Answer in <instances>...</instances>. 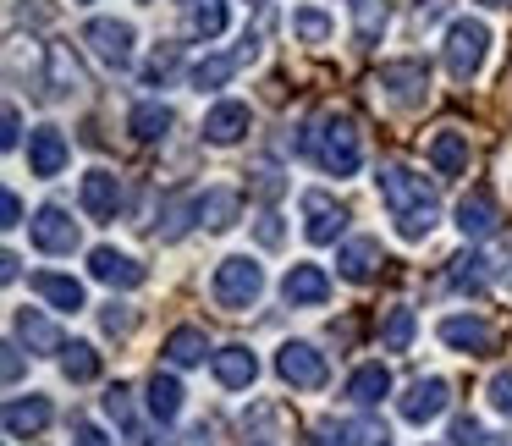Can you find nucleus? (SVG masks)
I'll return each instance as SVG.
<instances>
[{"mask_svg":"<svg viewBox=\"0 0 512 446\" xmlns=\"http://www.w3.org/2000/svg\"><path fill=\"white\" fill-rule=\"evenodd\" d=\"M452 446H490L485 424H479V419H468V413H463V419L452 424Z\"/></svg>","mask_w":512,"mask_h":446,"instance_id":"obj_42","label":"nucleus"},{"mask_svg":"<svg viewBox=\"0 0 512 446\" xmlns=\"http://www.w3.org/2000/svg\"><path fill=\"white\" fill-rule=\"evenodd\" d=\"M0 127H6V133H0V144H6V149H17V144H23V111H17V105H6Z\"/></svg>","mask_w":512,"mask_h":446,"instance_id":"obj_43","label":"nucleus"},{"mask_svg":"<svg viewBox=\"0 0 512 446\" xmlns=\"http://www.w3.org/2000/svg\"><path fill=\"white\" fill-rule=\"evenodd\" d=\"M177 72V45L155 50V56L144 61V89H166V78Z\"/></svg>","mask_w":512,"mask_h":446,"instance_id":"obj_39","label":"nucleus"},{"mask_svg":"<svg viewBox=\"0 0 512 446\" xmlns=\"http://www.w3.org/2000/svg\"><path fill=\"white\" fill-rule=\"evenodd\" d=\"M298 149L325 171V177H353V171L364 166V144H358V127L347 111H325L320 122H314V133L298 138Z\"/></svg>","mask_w":512,"mask_h":446,"instance_id":"obj_2","label":"nucleus"},{"mask_svg":"<svg viewBox=\"0 0 512 446\" xmlns=\"http://www.w3.org/2000/svg\"><path fill=\"white\" fill-rule=\"evenodd\" d=\"M386 391H391V369L380 364V358L375 364H358L353 375H347V402H358V408H375Z\"/></svg>","mask_w":512,"mask_h":446,"instance_id":"obj_25","label":"nucleus"},{"mask_svg":"<svg viewBox=\"0 0 512 446\" xmlns=\"http://www.w3.org/2000/svg\"><path fill=\"white\" fill-rule=\"evenodd\" d=\"M457 232L463 237H490L496 232V199H490L485 188L463 193V204H457Z\"/></svg>","mask_w":512,"mask_h":446,"instance_id":"obj_23","label":"nucleus"},{"mask_svg":"<svg viewBox=\"0 0 512 446\" xmlns=\"http://www.w3.org/2000/svg\"><path fill=\"white\" fill-rule=\"evenodd\" d=\"M83 89V67L72 45H45V100H67Z\"/></svg>","mask_w":512,"mask_h":446,"instance_id":"obj_17","label":"nucleus"},{"mask_svg":"<svg viewBox=\"0 0 512 446\" xmlns=\"http://www.w3.org/2000/svg\"><path fill=\"white\" fill-rule=\"evenodd\" d=\"M127 397H133L127 386H111V391H105V413H111V419L127 430V446H149L144 430H138V419H133V402H127Z\"/></svg>","mask_w":512,"mask_h":446,"instance_id":"obj_37","label":"nucleus"},{"mask_svg":"<svg viewBox=\"0 0 512 446\" xmlns=\"http://www.w3.org/2000/svg\"><path fill=\"white\" fill-rule=\"evenodd\" d=\"M28 287L39 292V298L50 303V309H67V314H78L83 309V281H72V276H56V270H39Z\"/></svg>","mask_w":512,"mask_h":446,"instance_id":"obj_26","label":"nucleus"},{"mask_svg":"<svg viewBox=\"0 0 512 446\" xmlns=\"http://www.w3.org/2000/svg\"><path fill=\"white\" fill-rule=\"evenodd\" d=\"M83 6H89V0H83Z\"/></svg>","mask_w":512,"mask_h":446,"instance_id":"obj_56","label":"nucleus"},{"mask_svg":"<svg viewBox=\"0 0 512 446\" xmlns=\"http://www.w3.org/2000/svg\"><path fill=\"white\" fill-rule=\"evenodd\" d=\"M28 237H34L39 254H78V221H72V210H61V204H39L34 221H28Z\"/></svg>","mask_w":512,"mask_h":446,"instance_id":"obj_8","label":"nucleus"},{"mask_svg":"<svg viewBox=\"0 0 512 446\" xmlns=\"http://www.w3.org/2000/svg\"><path fill=\"white\" fill-rule=\"evenodd\" d=\"M12 325H17V342H23L28 353H61V347H67V342H61V331L39 309H17Z\"/></svg>","mask_w":512,"mask_h":446,"instance_id":"obj_24","label":"nucleus"},{"mask_svg":"<svg viewBox=\"0 0 512 446\" xmlns=\"http://www.w3.org/2000/svg\"><path fill=\"white\" fill-rule=\"evenodd\" d=\"M413 331H419V320H413V309H386V325H380V347L386 353H408L413 347Z\"/></svg>","mask_w":512,"mask_h":446,"instance_id":"obj_36","label":"nucleus"},{"mask_svg":"<svg viewBox=\"0 0 512 446\" xmlns=\"http://www.w3.org/2000/svg\"><path fill=\"white\" fill-rule=\"evenodd\" d=\"M72 446H111V435L100 424H72Z\"/></svg>","mask_w":512,"mask_h":446,"instance_id":"obj_45","label":"nucleus"},{"mask_svg":"<svg viewBox=\"0 0 512 446\" xmlns=\"http://www.w3.org/2000/svg\"><path fill=\"white\" fill-rule=\"evenodd\" d=\"M496 276H501V281H507V287H512V243L501 248V265H496Z\"/></svg>","mask_w":512,"mask_h":446,"instance_id":"obj_50","label":"nucleus"},{"mask_svg":"<svg viewBox=\"0 0 512 446\" xmlns=\"http://www.w3.org/2000/svg\"><path fill=\"white\" fill-rule=\"evenodd\" d=\"M380 446H391V441H380Z\"/></svg>","mask_w":512,"mask_h":446,"instance_id":"obj_55","label":"nucleus"},{"mask_svg":"<svg viewBox=\"0 0 512 446\" xmlns=\"http://www.w3.org/2000/svg\"><path fill=\"white\" fill-rule=\"evenodd\" d=\"M380 89L397 111H419L430 100V61L424 56H402V61H386L380 67Z\"/></svg>","mask_w":512,"mask_h":446,"instance_id":"obj_5","label":"nucleus"},{"mask_svg":"<svg viewBox=\"0 0 512 446\" xmlns=\"http://www.w3.org/2000/svg\"><path fill=\"white\" fill-rule=\"evenodd\" d=\"M50 424V397H12L6 402V435L12 441H28Z\"/></svg>","mask_w":512,"mask_h":446,"instance_id":"obj_21","label":"nucleus"},{"mask_svg":"<svg viewBox=\"0 0 512 446\" xmlns=\"http://www.w3.org/2000/svg\"><path fill=\"white\" fill-rule=\"evenodd\" d=\"M248 127H254V116H248L243 100H221V105H210V111H204V138H210L215 149L237 144Z\"/></svg>","mask_w":512,"mask_h":446,"instance_id":"obj_18","label":"nucleus"},{"mask_svg":"<svg viewBox=\"0 0 512 446\" xmlns=\"http://www.w3.org/2000/svg\"><path fill=\"white\" fill-rule=\"evenodd\" d=\"M67 160H72V144H67V133L61 127H34L28 133V171L34 177H61L67 171Z\"/></svg>","mask_w":512,"mask_h":446,"instance_id":"obj_13","label":"nucleus"},{"mask_svg":"<svg viewBox=\"0 0 512 446\" xmlns=\"http://www.w3.org/2000/svg\"><path fill=\"white\" fill-rule=\"evenodd\" d=\"M171 105H160V100H144V105H133V116H127V127H133V138L138 144H160V138L171 133Z\"/></svg>","mask_w":512,"mask_h":446,"instance_id":"obj_27","label":"nucleus"},{"mask_svg":"<svg viewBox=\"0 0 512 446\" xmlns=\"http://www.w3.org/2000/svg\"><path fill=\"white\" fill-rule=\"evenodd\" d=\"M248 446H270V441H248Z\"/></svg>","mask_w":512,"mask_h":446,"instance_id":"obj_52","label":"nucleus"},{"mask_svg":"<svg viewBox=\"0 0 512 446\" xmlns=\"http://www.w3.org/2000/svg\"><path fill=\"white\" fill-rule=\"evenodd\" d=\"M237 210H243V199H237L232 188L199 193V226H210V232H226V226L237 221Z\"/></svg>","mask_w":512,"mask_h":446,"instance_id":"obj_31","label":"nucleus"},{"mask_svg":"<svg viewBox=\"0 0 512 446\" xmlns=\"http://www.w3.org/2000/svg\"><path fill=\"white\" fill-rule=\"evenodd\" d=\"M0 226H23V199L12 188L0 193Z\"/></svg>","mask_w":512,"mask_h":446,"instance_id":"obj_46","label":"nucleus"},{"mask_svg":"<svg viewBox=\"0 0 512 446\" xmlns=\"http://www.w3.org/2000/svg\"><path fill=\"white\" fill-rule=\"evenodd\" d=\"M276 375L298 391H320L325 380H331V364H325V353L314 342H287L276 353Z\"/></svg>","mask_w":512,"mask_h":446,"instance_id":"obj_7","label":"nucleus"},{"mask_svg":"<svg viewBox=\"0 0 512 446\" xmlns=\"http://www.w3.org/2000/svg\"><path fill=\"white\" fill-rule=\"evenodd\" d=\"M303 446H347V435H342V424H320V430H309Z\"/></svg>","mask_w":512,"mask_h":446,"instance_id":"obj_47","label":"nucleus"},{"mask_svg":"<svg viewBox=\"0 0 512 446\" xmlns=\"http://www.w3.org/2000/svg\"><path fill=\"white\" fill-rule=\"evenodd\" d=\"M490 446H512V441H490Z\"/></svg>","mask_w":512,"mask_h":446,"instance_id":"obj_53","label":"nucleus"},{"mask_svg":"<svg viewBox=\"0 0 512 446\" xmlns=\"http://www.w3.org/2000/svg\"><path fill=\"white\" fill-rule=\"evenodd\" d=\"M446 287H452V292H468V298H479V292L490 287V259H479V254L452 259V270H446Z\"/></svg>","mask_w":512,"mask_h":446,"instance_id":"obj_33","label":"nucleus"},{"mask_svg":"<svg viewBox=\"0 0 512 446\" xmlns=\"http://www.w3.org/2000/svg\"><path fill=\"white\" fill-rule=\"evenodd\" d=\"M446 402H452V386H446L441 375H419V380H413V386L397 397V413H402L408 424H430V419H441V413H446Z\"/></svg>","mask_w":512,"mask_h":446,"instance_id":"obj_9","label":"nucleus"},{"mask_svg":"<svg viewBox=\"0 0 512 446\" xmlns=\"http://www.w3.org/2000/svg\"><path fill=\"white\" fill-rule=\"evenodd\" d=\"M215 380H221L226 391H248L259 380V358L248 353V347H221V353H215Z\"/></svg>","mask_w":512,"mask_h":446,"instance_id":"obj_22","label":"nucleus"},{"mask_svg":"<svg viewBox=\"0 0 512 446\" xmlns=\"http://www.w3.org/2000/svg\"><path fill=\"white\" fill-rule=\"evenodd\" d=\"M83 45H89L111 72L133 67V23H116V17H89V23H83Z\"/></svg>","mask_w":512,"mask_h":446,"instance_id":"obj_6","label":"nucleus"},{"mask_svg":"<svg viewBox=\"0 0 512 446\" xmlns=\"http://www.w3.org/2000/svg\"><path fill=\"white\" fill-rule=\"evenodd\" d=\"M254 56H259V45H254V39H243L232 56H204V61H193V67H188V83H193L199 94H204V89H226V83H232Z\"/></svg>","mask_w":512,"mask_h":446,"instance_id":"obj_12","label":"nucleus"},{"mask_svg":"<svg viewBox=\"0 0 512 446\" xmlns=\"http://www.w3.org/2000/svg\"><path fill=\"white\" fill-rule=\"evenodd\" d=\"M254 6H265V0H254Z\"/></svg>","mask_w":512,"mask_h":446,"instance_id":"obj_54","label":"nucleus"},{"mask_svg":"<svg viewBox=\"0 0 512 446\" xmlns=\"http://www.w3.org/2000/svg\"><path fill=\"white\" fill-rule=\"evenodd\" d=\"M61 375H67L72 386L100 380V353H94V342H67L61 347Z\"/></svg>","mask_w":512,"mask_h":446,"instance_id":"obj_35","label":"nucleus"},{"mask_svg":"<svg viewBox=\"0 0 512 446\" xmlns=\"http://www.w3.org/2000/svg\"><path fill=\"white\" fill-rule=\"evenodd\" d=\"M468 133H457V127H446V133L430 138V166L435 177H468Z\"/></svg>","mask_w":512,"mask_h":446,"instance_id":"obj_20","label":"nucleus"},{"mask_svg":"<svg viewBox=\"0 0 512 446\" xmlns=\"http://www.w3.org/2000/svg\"><path fill=\"white\" fill-rule=\"evenodd\" d=\"M83 210H89V221H116V210H122V177L94 166L83 177Z\"/></svg>","mask_w":512,"mask_h":446,"instance_id":"obj_15","label":"nucleus"},{"mask_svg":"<svg viewBox=\"0 0 512 446\" xmlns=\"http://www.w3.org/2000/svg\"><path fill=\"white\" fill-rule=\"evenodd\" d=\"M281 237H287L281 215H276V210H270V215H259V243H265V248H281Z\"/></svg>","mask_w":512,"mask_h":446,"instance_id":"obj_44","label":"nucleus"},{"mask_svg":"<svg viewBox=\"0 0 512 446\" xmlns=\"http://www.w3.org/2000/svg\"><path fill=\"white\" fill-rule=\"evenodd\" d=\"M485 56H490V28L479 23V17H457V23L446 28V72H452L457 83H468V78H479Z\"/></svg>","mask_w":512,"mask_h":446,"instance_id":"obj_4","label":"nucleus"},{"mask_svg":"<svg viewBox=\"0 0 512 446\" xmlns=\"http://www.w3.org/2000/svg\"><path fill=\"white\" fill-rule=\"evenodd\" d=\"M485 397H490V408H496V413H507V419H512V369H501V375H490Z\"/></svg>","mask_w":512,"mask_h":446,"instance_id":"obj_41","label":"nucleus"},{"mask_svg":"<svg viewBox=\"0 0 512 446\" xmlns=\"http://www.w3.org/2000/svg\"><path fill=\"white\" fill-rule=\"evenodd\" d=\"M259 292H265V270H259V259L248 254H232L215 265V281H210V298L221 303L226 314H243L259 303Z\"/></svg>","mask_w":512,"mask_h":446,"instance_id":"obj_3","label":"nucleus"},{"mask_svg":"<svg viewBox=\"0 0 512 446\" xmlns=\"http://www.w3.org/2000/svg\"><path fill=\"white\" fill-rule=\"evenodd\" d=\"M204 353H210V336H204L199 325H177V331L166 336V364H177V369L204 364Z\"/></svg>","mask_w":512,"mask_h":446,"instance_id":"obj_28","label":"nucleus"},{"mask_svg":"<svg viewBox=\"0 0 512 446\" xmlns=\"http://www.w3.org/2000/svg\"><path fill=\"white\" fill-rule=\"evenodd\" d=\"M100 325H105V336H133V331H138V314L127 309V303H105V309H100Z\"/></svg>","mask_w":512,"mask_h":446,"instance_id":"obj_40","label":"nucleus"},{"mask_svg":"<svg viewBox=\"0 0 512 446\" xmlns=\"http://www.w3.org/2000/svg\"><path fill=\"white\" fill-rule=\"evenodd\" d=\"M435 331H441V342L452 347V353H468V358H485L490 347H496V331H490V320H479V314H446Z\"/></svg>","mask_w":512,"mask_h":446,"instance_id":"obj_11","label":"nucleus"},{"mask_svg":"<svg viewBox=\"0 0 512 446\" xmlns=\"http://www.w3.org/2000/svg\"><path fill=\"white\" fill-rule=\"evenodd\" d=\"M375 182H380V199H386L391 221H397V237L402 243H424V237L435 232V221H441V199H435V188L413 166H397V160L380 166Z\"/></svg>","mask_w":512,"mask_h":446,"instance_id":"obj_1","label":"nucleus"},{"mask_svg":"<svg viewBox=\"0 0 512 446\" xmlns=\"http://www.w3.org/2000/svg\"><path fill=\"white\" fill-rule=\"evenodd\" d=\"M226 23H232L226 0H193V6H188V34L204 39V45H210V39H221Z\"/></svg>","mask_w":512,"mask_h":446,"instance_id":"obj_30","label":"nucleus"},{"mask_svg":"<svg viewBox=\"0 0 512 446\" xmlns=\"http://www.w3.org/2000/svg\"><path fill=\"white\" fill-rule=\"evenodd\" d=\"M281 298H287L292 309H320V303L331 298V276H325L320 265H292L287 281H281Z\"/></svg>","mask_w":512,"mask_h":446,"instance_id":"obj_16","label":"nucleus"},{"mask_svg":"<svg viewBox=\"0 0 512 446\" xmlns=\"http://www.w3.org/2000/svg\"><path fill=\"white\" fill-rule=\"evenodd\" d=\"M89 276L105 281V287H116V292H133V287H144V281H149V270L138 265L133 254H122V248H94V254H89Z\"/></svg>","mask_w":512,"mask_h":446,"instance_id":"obj_14","label":"nucleus"},{"mask_svg":"<svg viewBox=\"0 0 512 446\" xmlns=\"http://www.w3.org/2000/svg\"><path fill=\"white\" fill-rule=\"evenodd\" d=\"M380 265H386V254H380V237H347V243L336 248V270H342L347 281L380 276Z\"/></svg>","mask_w":512,"mask_h":446,"instance_id":"obj_19","label":"nucleus"},{"mask_svg":"<svg viewBox=\"0 0 512 446\" xmlns=\"http://www.w3.org/2000/svg\"><path fill=\"white\" fill-rule=\"evenodd\" d=\"M347 12H353L358 45H380V34H386V23H391V6H386V0H347Z\"/></svg>","mask_w":512,"mask_h":446,"instance_id":"obj_29","label":"nucleus"},{"mask_svg":"<svg viewBox=\"0 0 512 446\" xmlns=\"http://www.w3.org/2000/svg\"><path fill=\"white\" fill-rule=\"evenodd\" d=\"M17 270H23V259H17V254H0V276L17 281Z\"/></svg>","mask_w":512,"mask_h":446,"instance_id":"obj_49","label":"nucleus"},{"mask_svg":"<svg viewBox=\"0 0 512 446\" xmlns=\"http://www.w3.org/2000/svg\"><path fill=\"white\" fill-rule=\"evenodd\" d=\"M182 397H188V391H182V380L177 375H149V413H155L160 424H171L182 413Z\"/></svg>","mask_w":512,"mask_h":446,"instance_id":"obj_32","label":"nucleus"},{"mask_svg":"<svg viewBox=\"0 0 512 446\" xmlns=\"http://www.w3.org/2000/svg\"><path fill=\"white\" fill-rule=\"evenodd\" d=\"M193 221H199V199H193V193H171V199H166V221L155 226V237H160V243H177Z\"/></svg>","mask_w":512,"mask_h":446,"instance_id":"obj_34","label":"nucleus"},{"mask_svg":"<svg viewBox=\"0 0 512 446\" xmlns=\"http://www.w3.org/2000/svg\"><path fill=\"white\" fill-rule=\"evenodd\" d=\"M342 232H347V210H342V204H336L331 193H320V188L303 193V237L325 248V243H336Z\"/></svg>","mask_w":512,"mask_h":446,"instance_id":"obj_10","label":"nucleus"},{"mask_svg":"<svg viewBox=\"0 0 512 446\" xmlns=\"http://www.w3.org/2000/svg\"><path fill=\"white\" fill-rule=\"evenodd\" d=\"M331 17L320 12V6H298V12H292V34L303 39V45H325V39H331Z\"/></svg>","mask_w":512,"mask_h":446,"instance_id":"obj_38","label":"nucleus"},{"mask_svg":"<svg viewBox=\"0 0 512 446\" xmlns=\"http://www.w3.org/2000/svg\"><path fill=\"white\" fill-rule=\"evenodd\" d=\"M485 6H512V0H485Z\"/></svg>","mask_w":512,"mask_h":446,"instance_id":"obj_51","label":"nucleus"},{"mask_svg":"<svg viewBox=\"0 0 512 446\" xmlns=\"http://www.w3.org/2000/svg\"><path fill=\"white\" fill-rule=\"evenodd\" d=\"M0 353H6V380L17 386V380H23V342H6Z\"/></svg>","mask_w":512,"mask_h":446,"instance_id":"obj_48","label":"nucleus"}]
</instances>
